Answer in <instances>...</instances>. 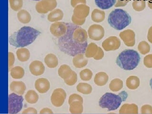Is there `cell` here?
<instances>
[{"instance_id": "obj_36", "label": "cell", "mask_w": 152, "mask_h": 114, "mask_svg": "<svg viewBox=\"0 0 152 114\" xmlns=\"http://www.w3.org/2000/svg\"><path fill=\"white\" fill-rule=\"evenodd\" d=\"M9 4L11 9L13 11H18L21 10L23 6V0H9Z\"/></svg>"}, {"instance_id": "obj_15", "label": "cell", "mask_w": 152, "mask_h": 114, "mask_svg": "<svg viewBox=\"0 0 152 114\" xmlns=\"http://www.w3.org/2000/svg\"><path fill=\"white\" fill-rule=\"evenodd\" d=\"M35 88L38 92L45 94L48 92L50 88L49 81L46 78H41L36 80Z\"/></svg>"}, {"instance_id": "obj_43", "label": "cell", "mask_w": 152, "mask_h": 114, "mask_svg": "<svg viewBox=\"0 0 152 114\" xmlns=\"http://www.w3.org/2000/svg\"><path fill=\"white\" fill-rule=\"evenodd\" d=\"M82 4H86V0H71V4L72 7L75 8L76 6Z\"/></svg>"}, {"instance_id": "obj_38", "label": "cell", "mask_w": 152, "mask_h": 114, "mask_svg": "<svg viewBox=\"0 0 152 114\" xmlns=\"http://www.w3.org/2000/svg\"><path fill=\"white\" fill-rule=\"evenodd\" d=\"M65 84L69 86H74L77 81V75L75 71H72V74L67 79L64 80Z\"/></svg>"}, {"instance_id": "obj_21", "label": "cell", "mask_w": 152, "mask_h": 114, "mask_svg": "<svg viewBox=\"0 0 152 114\" xmlns=\"http://www.w3.org/2000/svg\"><path fill=\"white\" fill-rule=\"evenodd\" d=\"M44 60L45 63L49 68H56L58 65V58L53 53H49L46 55Z\"/></svg>"}, {"instance_id": "obj_24", "label": "cell", "mask_w": 152, "mask_h": 114, "mask_svg": "<svg viewBox=\"0 0 152 114\" xmlns=\"http://www.w3.org/2000/svg\"><path fill=\"white\" fill-rule=\"evenodd\" d=\"M83 102L82 101H74L69 104V110L72 114H81L83 112Z\"/></svg>"}, {"instance_id": "obj_22", "label": "cell", "mask_w": 152, "mask_h": 114, "mask_svg": "<svg viewBox=\"0 0 152 114\" xmlns=\"http://www.w3.org/2000/svg\"><path fill=\"white\" fill-rule=\"evenodd\" d=\"M17 58L22 62H26L30 57V53L28 49L22 48L18 49L16 51Z\"/></svg>"}, {"instance_id": "obj_32", "label": "cell", "mask_w": 152, "mask_h": 114, "mask_svg": "<svg viewBox=\"0 0 152 114\" xmlns=\"http://www.w3.org/2000/svg\"><path fill=\"white\" fill-rule=\"evenodd\" d=\"M78 92L84 95H89L92 92V87L90 85L86 83H80L76 86Z\"/></svg>"}, {"instance_id": "obj_1", "label": "cell", "mask_w": 152, "mask_h": 114, "mask_svg": "<svg viewBox=\"0 0 152 114\" xmlns=\"http://www.w3.org/2000/svg\"><path fill=\"white\" fill-rule=\"evenodd\" d=\"M66 33L58 38L59 50L66 55L74 57L79 53H85L88 45L87 32L74 23H66Z\"/></svg>"}, {"instance_id": "obj_4", "label": "cell", "mask_w": 152, "mask_h": 114, "mask_svg": "<svg viewBox=\"0 0 152 114\" xmlns=\"http://www.w3.org/2000/svg\"><path fill=\"white\" fill-rule=\"evenodd\" d=\"M128 96V94L124 91L118 95L106 93L99 100V106L102 108H107L109 111L115 110L119 107L122 102L126 101Z\"/></svg>"}, {"instance_id": "obj_45", "label": "cell", "mask_w": 152, "mask_h": 114, "mask_svg": "<svg viewBox=\"0 0 152 114\" xmlns=\"http://www.w3.org/2000/svg\"><path fill=\"white\" fill-rule=\"evenodd\" d=\"M104 56V52L103 50L101 48L99 47L98 48V52L97 53L96 56L94 57V59L96 60H99L103 58Z\"/></svg>"}, {"instance_id": "obj_20", "label": "cell", "mask_w": 152, "mask_h": 114, "mask_svg": "<svg viewBox=\"0 0 152 114\" xmlns=\"http://www.w3.org/2000/svg\"><path fill=\"white\" fill-rule=\"evenodd\" d=\"M109 80V77L105 72H99L95 75L94 82L98 86H104L106 85Z\"/></svg>"}, {"instance_id": "obj_33", "label": "cell", "mask_w": 152, "mask_h": 114, "mask_svg": "<svg viewBox=\"0 0 152 114\" xmlns=\"http://www.w3.org/2000/svg\"><path fill=\"white\" fill-rule=\"evenodd\" d=\"M123 87V82L118 78L114 79L111 81L109 84V88L113 92H118Z\"/></svg>"}, {"instance_id": "obj_3", "label": "cell", "mask_w": 152, "mask_h": 114, "mask_svg": "<svg viewBox=\"0 0 152 114\" xmlns=\"http://www.w3.org/2000/svg\"><path fill=\"white\" fill-rule=\"evenodd\" d=\"M140 56L138 53L133 49H126L120 53L116 59L117 65L125 70H132L139 64Z\"/></svg>"}, {"instance_id": "obj_39", "label": "cell", "mask_w": 152, "mask_h": 114, "mask_svg": "<svg viewBox=\"0 0 152 114\" xmlns=\"http://www.w3.org/2000/svg\"><path fill=\"white\" fill-rule=\"evenodd\" d=\"M144 64L147 68H152V54L147 55L144 57Z\"/></svg>"}, {"instance_id": "obj_51", "label": "cell", "mask_w": 152, "mask_h": 114, "mask_svg": "<svg viewBox=\"0 0 152 114\" xmlns=\"http://www.w3.org/2000/svg\"><path fill=\"white\" fill-rule=\"evenodd\" d=\"M33 1H41V0H33Z\"/></svg>"}, {"instance_id": "obj_25", "label": "cell", "mask_w": 152, "mask_h": 114, "mask_svg": "<svg viewBox=\"0 0 152 114\" xmlns=\"http://www.w3.org/2000/svg\"><path fill=\"white\" fill-rule=\"evenodd\" d=\"M94 1L97 7L103 10H107L115 4L116 0H94Z\"/></svg>"}, {"instance_id": "obj_42", "label": "cell", "mask_w": 152, "mask_h": 114, "mask_svg": "<svg viewBox=\"0 0 152 114\" xmlns=\"http://www.w3.org/2000/svg\"><path fill=\"white\" fill-rule=\"evenodd\" d=\"M141 111L142 114H152V107L149 104H145L142 107Z\"/></svg>"}, {"instance_id": "obj_6", "label": "cell", "mask_w": 152, "mask_h": 114, "mask_svg": "<svg viewBox=\"0 0 152 114\" xmlns=\"http://www.w3.org/2000/svg\"><path fill=\"white\" fill-rule=\"evenodd\" d=\"M90 7L86 4H79L75 8L72 21L76 26H81L86 22V18L89 15Z\"/></svg>"}, {"instance_id": "obj_47", "label": "cell", "mask_w": 152, "mask_h": 114, "mask_svg": "<svg viewBox=\"0 0 152 114\" xmlns=\"http://www.w3.org/2000/svg\"><path fill=\"white\" fill-rule=\"evenodd\" d=\"M147 39L150 43L152 44V26L149 29L147 34Z\"/></svg>"}, {"instance_id": "obj_16", "label": "cell", "mask_w": 152, "mask_h": 114, "mask_svg": "<svg viewBox=\"0 0 152 114\" xmlns=\"http://www.w3.org/2000/svg\"><path fill=\"white\" fill-rule=\"evenodd\" d=\"M10 88L13 93L21 96L24 94L26 89V84L22 81H12L10 84Z\"/></svg>"}, {"instance_id": "obj_50", "label": "cell", "mask_w": 152, "mask_h": 114, "mask_svg": "<svg viewBox=\"0 0 152 114\" xmlns=\"http://www.w3.org/2000/svg\"><path fill=\"white\" fill-rule=\"evenodd\" d=\"M150 86H151V89L152 90V79L150 81Z\"/></svg>"}, {"instance_id": "obj_48", "label": "cell", "mask_w": 152, "mask_h": 114, "mask_svg": "<svg viewBox=\"0 0 152 114\" xmlns=\"http://www.w3.org/2000/svg\"><path fill=\"white\" fill-rule=\"evenodd\" d=\"M40 114H53L51 109L48 108H44L42 109L40 112Z\"/></svg>"}, {"instance_id": "obj_2", "label": "cell", "mask_w": 152, "mask_h": 114, "mask_svg": "<svg viewBox=\"0 0 152 114\" xmlns=\"http://www.w3.org/2000/svg\"><path fill=\"white\" fill-rule=\"evenodd\" d=\"M41 32L30 26H23L9 38V42L15 48H24L32 44Z\"/></svg>"}, {"instance_id": "obj_30", "label": "cell", "mask_w": 152, "mask_h": 114, "mask_svg": "<svg viewBox=\"0 0 152 114\" xmlns=\"http://www.w3.org/2000/svg\"><path fill=\"white\" fill-rule=\"evenodd\" d=\"M24 69L22 67L17 66L11 69V75L13 79H21L24 77Z\"/></svg>"}, {"instance_id": "obj_17", "label": "cell", "mask_w": 152, "mask_h": 114, "mask_svg": "<svg viewBox=\"0 0 152 114\" xmlns=\"http://www.w3.org/2000/svg\"><path fill=\"white\" fill-rule=\"evenodd\" d=\"M83 53H79L75 56L72 59V63L76 68H81L86 66L88 64V59Z\"/></svg>"}, {"instance_id": "obj_44", "label": "cell", "mask_w": 152, "mask_h": 114, "mask_svg": "<svg viewBox=\"0 0 152 114\" xmlns=\"http://www.w3.org/2000/svg\"><path fill=\"white\" fill-rule=\"evenodd\" d=\"M131 0H117L116 4L115 5V7H119L125 6Z\"/></svg>"}, {"instance_id": "obj_40", "label": "cell", "mask_w": 152, "mask_h": 114, "mask_svg": "<svg viewBox=\"0 0 152 114\" xmlns=\"http://www.w3.org/2000/svg\"><path fill=\"white\" fill-rule=\"evenodd\" d=\"M76 100L83 102V98L80 95L76 94H73L69 96L68 103L70 104L71 103L73 102V101H76Z\"/></svg>"}, {"instance_id": "obj_14", "label": "cell", "mask_w": 152, "mask_h": 114, "mask_svg": "<svg viewBox=\"0 0 152 114\" xmlns=\"http://www.w3.org/2000/svg\"><path fill=\"white\" fill-rule=\"evenodd\" d=\"M29 70L31 74L35 76H40L44 74L45 67L42 62L40 61H33L29 66Z\"/></svg>"}, {"instance_id": "obj_46", "label": "cell", "mask_w": 152, "mask_h": 114, "mask_svg": "<svg viewBox=\"0 0 152 114\" xmlns=\"http://www.w3.org/2000/svg\"><path fill=\"white\" fill-rule=\"evenodd\" d=\"M37 112L35 108L33 107H29L27 109H25L23 112L22 114H37Z\"/></svg>"}, {"instance_id": "obj_11", "label": "cell", "mask_w": 152, "mask_h": 114, "mask_svg": "<svg viewBox=\"0 0 152 114\" xmlns=\"http://www.w3.org/2000/svg\"><path fill=\"white\" fill-rule=\"evenodd\" d=\"M67 30L66 23L61 22H55L51 24L50 30L51 34L56 37H63L66 33Z\"/></svg>"}, {"instance_id": "obj_29", "label": "cell", "mask_w": 152, "mask_h": 114, "mask_svg": "<svg viewBox=\"0 0 152 114\" xmlns=\"http://www.w3.org/2000/svg\"><path fill=\"white\" fill-rule=\"evenodd\" d=\"M98 47L94 42H91L87 45L85 52V56L87 58H92L96 56L98 52Z\"/></svg>"}, {"instance_id": "obj_37", "label": "cell", "mask_w": 152, "mask_h": 114, "mask_svg": "<svg viewBox=\"0 0 152 114\" xmlns=\"http://www.w3.org/2000/svg\"><path fill=\"white\" fill-rule=\"evenodd\" d=\"M80 77L81 79L83 81H88L92 78L93 73L90 69H83L80 73Z\"/></svg>"}, {"instance_id": "obj_34", "label": "cell", "mask_w": 152, "mask_h": 114, "mask_svg": "<svg viewBox=\"0 0 152 114\" xmlns=\"http://www.w3.org/2000/svg\"><path fill=\"white\" fill-rule=\"evenodd\" d=\"M134 9L137 12H141L146 7L145 0H134L132 3Z\"/></svg>"}, {"instance_id": "obj_28", "label": "cell", "mask_w": 152, "mask_h": 114, "mask_svg": "<svg viewBox=\"0 0 152 114\" xmlns=\"http://www.w3.org/2000/svg\"><path fill=\"white\" fill-rule=\"evenodd\" d=\"M17 16L19 21L23 24L29 23L31 21V15L26 10H21L19 11Z\"/></svg>"}, {"instance_id": "obj_10", "label": "cell", "mask_w": 152, "mask_h": 114, "mask_svg": "<svg viewBox=\"0 0 152 114\" xmlns=\"http://www.w3.org/2000/svg\"><path fill=\"white\" fill-rule=\"evenodd\" d=\"M105 34L103 27L99 24H93L88 30V36L94 41H100L103 39Z\"/></svg>"}, {"instance_id": "obj_8", "label": "cell", "mask_w": 152, "mask_h": 114, "mask_svg": "<svg viewBox=\"0 0 152 114\" xmlns=\"http://www.w3.org/2000/svg\"><path fill=\"white\" fill-rule=\"evenodd\" d=\"M57 5L56 0H41L35 5L37 12L46 14L54 10Z\"/></svg>"}, {"instance_id": "obj_9", "label": "cell", "mask_w": 152, "mask_h": 114, "mask_svg": "<svg viewBox=\"0 0 152 114\" xmlns=\"http://www.w3.org/2000/svg\"><path fill=\"white\" fill-rule=\"evenodd\" d=\"M66 98V93L63 89H56L52 93L51 97V102L54 107H60L64 104Z\"/></svg>"}, {"instance_id": "obj_31", "label": "cell", "mask_w": 152, "mask_h": 114, "mask_svg": "<svg viewBox=\"0 0 152 114\" xmlns=\"http://www.w3.org/2000/svg\"><path fill=\"white\" fill-rule=\"evenodd\" d=\"M25 99L28 103L34 104L38 101L39 96L35 91L29 90L25 96Z\"/></svg>"}, {"instance_id": "obj_13", "label": "cell", "mask_w": 152, "mask_h": 114, "mask_svg": "<svg viewBox=\"0 0 152 114\" xmlns=\"http://www.w3.org/2000/svg\"><path fill=\"white\" fill-rule=\"evenodd\" d=\"M119 37L126 46L133 47L135 45V34L134 31L132 30L127 29L124 31L120 33Z\"/></svg>"}, {"instance_id": "obj_35", "label": "cell", "mask_w": 152, "mask_h": 114, "mask_svg": "<svg viewBox=\"0 0 152 114\" xmlns=\"http://www.w3.org/2000/svg\"><path fill=\"white\" fill-rule=\"evenodd\" d=\"M137 48L140 53L142 55H145L150 52L151 48L148 42L143 41L139 42Z\"/></svg>"}, {"instance_id": "obj_26", "label": "cell", "mask_w": 152, "mask_h": 114, "mask_svg": "<svg viewBox=\"0 0 152 114\" xmlns=\"http://www.w3.org/2000/svg\"><path fill=\"white\" fill-rule=\"evenodd\" d=\"M126 85L129 89L135 90L140 86V79L137 76H130L127 79Z\"/></svg>"}, {"instance_id": "obj_41", "label": "cell", "mask_w": 152, "mask_h": 114, "mask_svg": "<svg viewBox=\"0 0 152 114\" xmlns=\"http://www.w3.org/2000/svg\"><path fill=\"white\" fill-rule=\"evenodd\" d=\"M9 71H10L12 69V66L15 63V57L12 52H9L8 53Z\"/></svg>"}, {"instance_id": "obj_27", "label": "cell", "mask_w": 152, "mask_h": 114, "mask_svg": "<svg viewBox=\"0 0 152 114\" xmlns=\"http://www.w3.org/2000/svg\"><path fill=\"white\" fill-rule=\"evenodd\" d=\"M105 13L103 11L96 9L93 10L91 15L92 21L95 23H101L105 19Z\"/></svg>"}, {"instance_id": "obj_5", "label": "cell", "mask_w": 152, "mask_h": 114, "mask_svg": "<svg viewBox=\"0 0 152 114\" xmlns=\"http://www.w3.org/2000/svg\"><path fill=\"white\" fill-rule=\"evenodd\" d=\"M131 21V17L129 13L122 9H116L112 11L108 18L109 25L115 29L119 31L129 26Z\"/></svg>"}, {"instance_id": "obj_18", "label": "cell", "mask_w": 152, "mask_h": 114, "mask_svg": "<svg viewBox=\"0 0 152 114\" xmlns=\"http://www.w3.org/2000/svg\"><path fill=\"white\" fill-rule=\"evenodd\" d=\"M120 114H133L138 113V107L134 104H125L121 107L119 110Z\"/></svg>"}, {"instance_id": "obj_7", "label": "cell", "mask_w": 152, "mask_h": 114, "mask_svg": "<svg viewBox=\"0 0 152 114\" xmlns=\"http://www.w3.org/2000/svg\"><path fill=\"white\" fill-rule=\"evenodd\" d=\"M23 98L21 95L13 93L8 96V113L17 114L22 110L23 107Z\"/></svg>"}, {"instance_id": "obj_49", "label": "cell", "mask_w": 152, "mask_h": 114, "mask_svg": "<svg viewBox=\"0 0 152 114\" xmlns=\"http://www.w3.org/2000/svg\"><path fill=\"white\" fill-rule=\"evenodd\" d=\"M147 4H148V6L149 8L152 10V0H148L147 1Z\"/></svg>"}, {"instance_id": "obj_23", "label": "cell", "mask_w": 152, "mask_h": 114, "mask_svg": "<svg viewBox=\"0 0 152 114\" xmlns=\"http://www.w3.org/2000/svg\"><path fill=\"white\" fill-rule=\"evenodd\" d=\"M71 68L67 64H63L58 69V75L64 80L67 79L72 74Z\"/></svg>"}, {"instance_id": "obj_19", "label": "cell", "mask_w": 152, "mask_h": 114, "mask_svg": "<svg viewBox=\"0 0 152 114\" xmlns=\"http://www.w3.org/2000/svg\"><path fill=\"white\" fill-rule=\"evenodd\" d=\"M64 17V12L60 9H54L48 15L47 19L49 22H56L61 21Z\"/></svg>"}, {"instance_id": "obj_12", "label": "cell", "mask_w": 152, "mask_h": 114, "mask_svg": "<svg viewBox=\"0 0 152 114\" xmlns=\"http://www.w3.org/2000/svg\"><path fill=\"white\" fill-rule=\"evenodd\" d=\"M121 44V41L118 38L113 36L104 41L102 47L105 51H115L119 48Z\"/></svg>"}]
</instances>
